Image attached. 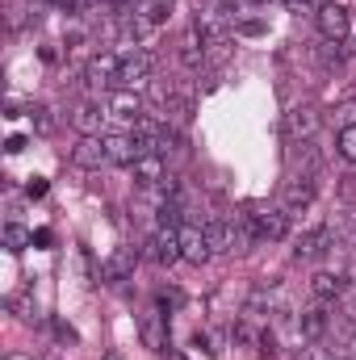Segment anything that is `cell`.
Wrapping results in <instances>:
<instances>
[{
  "instance_id": "obj_1",
  "label": "cell",
  "mask_w": 356,
  "mask_h": 360,
  "mask_svg": "<svg viewBox=\"0 0 356 360\" xmlns=\"http://www.w3.org/2000/svg\"><path fill=\"white\" fill-rule=\"evenodd\" d=\"M314 21H319V34H323L327 42H348V34H352V13H348L340 0H327V4H319Z\"/></svg>"
},
{
  "instance_id": "obj_2",
  "label": "cell",
  "mask_w": 356,
  "mask_h": 360,
  "mask_svg": "<svg viewBox=\"0 0 356 360\" xmlns=\"http://www.w3.org/2000/svg\"><path fill=\"white\" fill-rule=\"evenodd\" d=\"M319 126H323V117H319L314 105H293L281 122V134H285V143H306V139L319 134Z\"/></svg>"
},
{
  "instance_id": "obj_3",
  "label": "cell",
  "mask_w": 356,
  "mask_h": 360,
  "mask_svg": "<svg viewBox=\"0 0 356 360\" xmlns=\"http://www.w3.org/2000/svg\"><path fill=\"white\" fill-rule=\"evenodd\" d=\"M151 68H155V55H147V51H139V55H126L122 59V72H117V89H147L151 84Z\"/></svg>"
},
{
  "instance_id": "obj_4",
  "label": "cell",
  "mask_w": 356,
  "mask_h": 360,
  "mask_svg": "<svg viewBox=\"0 0 356 360\" xmlns=\"http://www.w3.org/2000/svg\"><path fill=\"white\" fill-rule=\"evenodd\" d=\"M117 72H122V55H113V51H101L84 63V80L92 89H117Z\"/></svg>"
},
{
  "instance_id": "obj_5",
  "label": "cell",
  "mask_w": 356,
  "mask_h": 360,
  "mask_svg": "<svg viewBox=\"0 0 356 360\" xmlns=\"http://www.w3.org/2000/svg\"><path fill=\"white\" fill-rule=\"evenodd\" d=\"M101 143H105L109 164H134L139 155H147V151H151L139 134H101Z\"/></svg>"
},
{
  "instance_id": "obj_6",
  "label": "cell",
  "mask_w": 356,
  "mask_h": 360,
  "mask_svg": "<svg viewBox=\"0 0 356 360\" xmlns=\"http://www.w3.org/2000/svg\"><path fill=\"white\" fill-rule=\"evenodd\" d=\"M331 243H336V226L327 222V226H314V231H306L302 239H298V248H293V256L298 260H323L327 252H331Z\"/></svg>"
},
{
  "instance_id": "obj_7",
  "label": "cell",
  "mask_w": 356,
  "mask_h": 360,
  "mask_svg": "<svg viewBox=\"0 0 356 360\" xmlns=\"http://www.w3.org/2000/svg\"><path fill=\"white\" fill-rule=\"evenodd\" d=\"M130 13L143 17L151 30H160V25L172 17V0H122V4H117V17H130Z\"/></svg>"
},
{
  "instance_id": "obj_8",
  "label": "cell",
  "mask_w": 356,
  "mask_h": 360,
  "mask_svg": "<svg viewBox=\"0 0 356 360\" xmlns=\"http://www.w3.org/2000/svg\"><path fill=\"white\" fill-rule=\"evenodd\" d=\"M289 168H293V176H319L323 172V151H319V143L314 139H306V143H289Z\"/></svg>"
},
{
  "instance_id": "obj_9",
  "label": "cell",
  "mask_w": 356,
  "mask_h": 360,
  "mask_svg": "<svg viewBox=\"0 0 356 360\" xmlns=\"http://www.w3.org/2000/svg\"><path fill=\"white\" fill-rule=\"evenodd\" d=\"M147 256L155 260V264H177V260H184L180 256V231H172V226H160L151 239H147Z\"/></svg>"
},
{
  "instance_id": "obj_10",
  "label": "cell",
  "mask_w": 356,
  "mask_h": 360,
  "mask_svg": "<svg viewBox=\"0 0 356 360\" xmlns=\"http://www.w3.org/2000/svg\"><path fill=\"white\" fill-rule=\"evenodd\" d=\"M105 113L109 109H101V101H76L72 113H68V122H72V130H80V139H89V134H101Z\"/></svg>"
},
{
  "instance_id": "obj_11",
  "label": "cell",
  "mask_w": 356,
  "mask_h": 360,
  "mask_svg": "<svg viewBox=\"0 0 356 360\" xmlns=\"http://www.w3.org/2000/svg\"><path fill=\"white\" fill-rule=\"evenodd\" d=\"M130 168H134V184H139V188H160V184L168 180V160H164L160 151L139 155Z\"/></svg>"
},
{
  "instance_id": "obj_12",
  "label": "cell",
  "mask_w": 356,
  "mask_h": 360,
  "mask_svg": "<svg viewBox=\"0 0 356 360\" xmlns=\"http://www.w3.org/2000/svg\"><path fill=\"white\" fill-rule=\"evenodd\" d=\"M314 205V180L310 176H293L285 184V193H281V210L293 218V214H306Z\"/></svg>"
},
{
  "instance_id": "obj_13",
  "label": "cell",
  "mask_w": 356,
  "mask_h": 360,
  "mask_svg": "<svg viewBox=\"0 0 356 360\" xmlns=\"http://www.w3.org/2000/svg\"><path fill=\"white\" fill-rule=\"evenodd\" d=\"M180 256L189 260V264H210V256H214V248H210V239H205V226H180Z\"/></svg>"
},
{
  "instance_id": "obj_14",
  "label": "cell",
  "mask_w": 356,
  "mask_h": 360,
  "mask_svg": "<svg viewBox=\"0 0 356 360\" xmlns=\"http://www.w3.org/2000/svg\"><path fill=\"white\" fill-rule=\"evenodd\" d=\"M344 293H348V276H344V272H314V276H310V297H314V302L336 306Z\"/></svg>"
},
{
  "instance_id": "obj_15",
  "label": "cell",
  "mask_w": 356,
  "mask_h": 360,
  "mask_svg": "<svg viewBox=\"0 0 356 360\" xmlns=\"http://www.w3.org/2000/svg\"><path fill=\"white\" fill-rule=\"evenodd\" d=\"M327 323H331V306L327 302H314L298 314V331L302 340H327Z\"/></svg>"
},
{
  "instance_id": "obj_16",
  "label": "cell",
  "mask_w": 356,
  "mask_h": 360,
  "mask_svg": "<svg viewBox=\"0 0 356 360\" xmlns=\"http://www.w3.org/2000/svg\"><path fill=\"white\" fill-rule=\"evenodd\" d=\"M256 214V235H260V243H276V239H285L289 235V214L276 205V210H252Z\"/></svg>"
},
{
  "instance_id": "obj_17",
  "label": "cell",
  "mask_w": 356,
  "mask_h": 360,
  "mask_svg": "<svg viewBox=\"0 0 356 360\" xmlns=\"http://www.w3.org/2000/svg\"><path fill=\"white\" fill-rule=\"evenodd\" d=\"M72 164H76V168H84V172H92V168H105V164H109L101 134H89V139H80V143L72 147Z\"/></svg>"
},
{
  "instance_id": "obj_18",
  "label": "cell",
  "mask_w": 356,
  "mask_h": 360,
  "mask_svg": "<svg viewBox=\"0 0 356 360\" xmlns=\"http://www.w3.org/2000/svg\"><path fill=\"white\" fill-rule=\"evenodd\" d=\"M134 264H139V252H134V248H117V252L101 264V281H130V276H134Z\"/></svg>"
},
{
  "instance_id": "obj_19",
  "label": "cell",
  "mask_w": 356,
  "mask_h": 360,
  "mask_svg": "<svg viewBox=\"0 0 356 360\" xmlns=\"http://www.w3.org/2000/svg\"><path fill=\"white\" fill-rule=\"evenodd\" d=\"M164 319H168V314H164V306H155V310H147V314H143V327H139V331H143V344H147L151 352H164V348H168Z\"/></svg>"
},
{
  "instance_id": "obj_20",
  "label": "cell",
  "mask_w": 356,
  "mask_h": 360,
  "mask_svg": "<svg viewBox=\"0 0 356 360\" xmlns=\"http://www.w3.org/2000/svg\"><path fill=\"white\" fill-rule=\"evenodd\" d=\"M356 340V319L348 310H336L331 306V323H327V344H336V348H348Z\"/></svg>"
},
{
  "instance_id": "obj_21",
  "label": "cell",
  "mask_w": 356,
  "mask_h": 360,
  "mask_svg": "<svg viewBox=\"0 0 356 360\" xmlns=\"http://www.w3.org/2000/svg\"><path fill=\"white\" fill-rule=\"evenodd\" d=\"M109 113H113V117H126V122H139V117H143V96L130 92V89H117L109 96Z\"/></svg>"
},
{
  "instance_id": "obj_22",
  "label": "cell",
  "mask_w": 356,
  "mask_h": 360,
  "mask_svg": "<svg viewBox=\"0 0 356 360\" xmlns=\"http://www.w3.org/2000/svg\"><path fill=\"white\" fill-rule=\"evenodd\" d=\"M205 239H210L214 256H222V252H235V235H231V222H222V218H210V222H205Z\"/></svg>"
},
{
  "instance_id": "obj_23",
  "label": "cell",
  "mask_w": 356,
  "mask_h": 360,
  "mask_svg": "<svg viewBox=\"0 0 356 360\" xmlns=\"http://www.w3.org/2000/svg\"><path fill=\"white\" fill-rule=\"evenodd\" d=\"M30 243H34V231H25L21 222H8V226H4V252L21 256V252H25Z\"/></svg>"
},
{
  "instance_id": "obj_24",
  "label": "cell",
  "mask_w": 356,
  "mask_h": 360,
  "mask_svg": "<svg viewBox=\"0 0 356 360\" xmlns=\"http://www.w3.org/2000/svg\"><path fill=\"white\" fill-rule=\"evenodd\" d=\"M298 360H344V352L327 340H306V348L298 352Z\"/></svg>"
},
{
  "instance_id": "obj_25",
  "label": "cell",
  "mask_w": 356,
  "mask_h": 360,
  "mask_svg": "<svg viewBox=\"0 0 356 360\" xmlns=\"http://www.w3.org/2000/svg\"><path fill=\"white\" fill-rule=\"evenodd\" d=\"M336 155H340L344 164H356V126H340V134H336Z\"/></svg>"
},
{
  "instance_id": "obj_26",
  "label": "cell",
  "mask_w": 356,
  "mask_h": 360,
  "mask_svg": "<svg viewBox=\"0 0 356 360\" xmlns=\"http://www.w3.org/2000/svg\"><path fill=\"white\" fill-rule=\"evenodd\" d=\"M235 34H243V38H260V34H265V21H260V17H243V21H235Z\"/></svg>"
},
{
  "instance_id": "obj_27",
  "label": "cell",
  "mask_w": 356,
  "mask_h": 360,
  "mask_svg": "<svg viewBox=\"0 0 356 360\" xmlns=\"http://www.w3.org/2000/svg\"><path fill=\"white\" fill-rule=\"evenodd\" d=\"M4 306H8V310H17V314H21V319H25V323H30V319H34V302H30V297H8V302H4Z\"/></svg>"
},
{
  "instance_id": "obj_28",
  "label": "cell",
  "mask_w": 356,
  "mask_h": 360,
  "mask_svg": "<svg viewBox=\"0 0 356 360\" xmlns=\"http://www.w3.org/2000/svg\"><path fill=\"white\" fill-rule=\"evenodd\" d=\"M193 348H197V352H205V356H218V348H214V335H210V331H197V335H193Z\"/></svg>"
},
{
  "instance_id": "obj_29",
  "label": "cell",
  "mask_w": 356,
  "mask_h": 360,
  "mask_svg": "<svg viewBox=\"0 0 356 360\" xmlns=\"http://www.w3.org/2000/svg\"><path fill=\"white\" fill-rule=\"evenodd\" d=\"M256 352H260V356H276V340H272V331H260V335H256Z\"/></svg>"
},
{
  "instance_id": "obj_30",
  "label": "cell",
  "mask_w": 356,
  "mask_h": 360,
  "mask_svg": "<svg viewBox=\"0 0 356 360\" xmlns=\"http://www.w3.org/2000/svg\"><path fill=\"white\" fill-rule=\"evenodd\" d=\"M30 117H34V126H38V130H51V126H55L46 105H34V109H30Z\"/></svg>"
},
{
  "instance_id": "obj_31",
  "label": "cell",
  "mask_w": 356,
  "mask_h": 360,
  "mask_svg": "<svg viewBox=\"0 0 356 360\" xmlns=\"http://www.w3.org/2000/svg\"><path fill=\"white\" fill-rule=\"evenodd\" d=\"M63 8H68V13H76V17H84V13L96 8V0H63Z\"/></svg>"
},
{
  "instance_id": "obj_32",
  "label": "cell",
  "mask_w": 356,
  "mask_h": 360,
  "mask_svg": "<svg viewBox=\"0 0 356 360\" xmlns=\"http://www.w3.org/2000/svg\"><path fill=\"white\" fill-rule=\"evenodd\" d=\"M243 4H248V0H218V13H222L227 21H235V13H239Z\"/></svg>"
},
{
  "instance_id": "obj_33",
  "label": "cell",
  "mask_w": 356,
  "mask_h": 360,
  "mask_svg": "<svg viewBox=\"0 0 356 360\" xmlns=\"http://www.w3.org/2000/svg\"><path fill=\"white\" fill-rule=\"evenodd\" d=\"M55 335H59V340H63V344H76V340H80V335H76V327H68V323H63V319H59V323H55Z\"/></svg>"
},
{
  "instance_id": "obj_34",
  "label": "cell",
  "mask_w": 356,
  "mask_h": 360,
  "mask_svg": "<svg viewBox=\"0 0 356 360\" xmlns=\"http://www.w3.org/2000/svg\"><path fill=\"white\" fill-rule=\"evenodd\" d=\"M4 151H8V155H21V151H25V134H8Z\"/></svg>"
},
{
  "instance_id": "obj_35",
  "label": "cell",
  "mask_w": 356,
  "mask_h": 360,
  "mask_svg": "<svg viewBox=\"0 0 356 360\" xmlns=\"http://www.w3.org/2000/svg\"><path fill=\"white\" fill-rule=\"evenodd\" d=\"M25 193H30V197H46V180H42V176H34L30 184H25Z\"/></svg>"
},
{
  "instance_id": "obj_36",
  "label": "cell",
  "mask_w": 356,
  "mask_h": 360,
  "mask_svg": "<svg viewBox=\"0 0 356 360\" xmlns=\"http://www.w3.org/2000/svg\"><path fill=\"white\" fill-rule=\"evenodd\" d=\"M340 113V126H356V105H344V109H336Z\"/></svg>"
},
{
  "instance_id": "obj_37",
  "label": "cell",
  "mask_w": 356,
  "mask_h": 360,
  "mask_svg": "<svg viewBox=\"0 0 356 360\" xmlns=\"http://www.w3.org/2000/svg\"><path fill=\"white\" fill-rule=\"evenodd\" d=\"M281 4H285V8H293V13H306V8H314L319 0H281Z\"/></svg>"
},
{
  "instance_id": "obj_38",
  "label": "cell",
  "mask_w": 356,
  "mask_h": 360,
  "mask_svg": "<svg viewBox=\"0 0 356 360\" xmlns=\"http://www.w3.org/2000/svg\"><path fill=\"white\" fill-rule=\"evenodd\" d=\"M180 302H184V297H180L177 289H168V293H160V306H172V310H177Z\"/></svg>"
},
{
  "instance_id": "obj_39",
  "label": "cell",
  "mask_w": 356,
  "mask_h": 360,
  "mask_svg": "<svg viewBox=\"0 0 356 360\" xmlns=\"http://www.w3.org/2000/svg\"><path fill=\"white\" fill-rule=\"evenodd\" d=\"M4 360H30V356H25V352H8Z\"/></svg>"
},
{
  "instance_id": "obj_40",
  "label": "cell",
  "mask_w": 356,
  "mask_h": 360,
  "mask_svg": "<svg viewBox=\"0 0 356 360\" xmlns=\"http://www.w3.org/2000/svg\"><path fill=\"white\" fill-rule=\"evenodd\" d=\"M101 360H122V352H105Z\"/></svg>"
},
{
  "instance_id": "obj_41",
  "label": "cell",
  "mask_w": 356,
  "mask_h": 360,
  "mask_svg": "<svg viewBox=\"0 0 356 360\" xmlns=\"http://www.w3.org/2000/svg\"><path fill=\"white\" fill-rule=\"evenodd\" d=\"M168 360H189V356H180V352H172V348H168Z\"/></svg>"
},
{
  "instance_id": "obj_42",
  "label": "cell",
  "mask_w": 356,
  "mask_h": 360,
  "mask_svg": "<svg viewBox=\"0 0 356 360\" xmlns=\"http://www.w3.org/2000/svg\"><path fill=\"white\" fill-rule=\"evenodd\" d=\"M38 4H59V8H63V0H38Z\"/></svg>"
},
{
  "instance_id": "obj_43",
  "label": "cell",
  "mask_w": 356,
  "mask_h": 360,
  "mask_svg": "<svg viewBox=\"0 0 356 360\" xmlns=\"http://www.w3.org/2000/svg\"><path fill=\"white\" fill-rule=\"evenodd\" d=\"M248 4H268V0H248Z\"/></svg>"
},
{
  "instance_id": "obj_44",
  "label": "cell",
  "mask_w": 356,
  "mask_h": 360,
  "mask_svg": "<svg viewBox=\"0 0 356 360\" xmlns=\"http://www.w3.org/2000/svg\"><path fill=\"white\" fill-rule=\"evenodd\" d=\"M352 239H356V231H352Z\"/></svg>"
}]
</instances>
